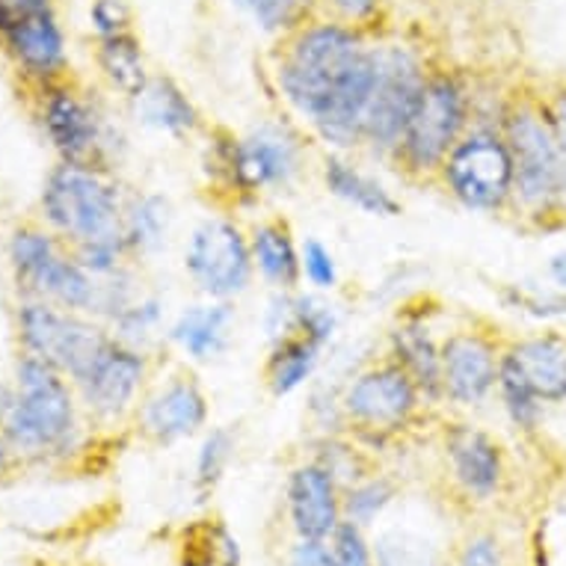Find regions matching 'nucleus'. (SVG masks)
Masks as SVG:
<instances>
[{"label": "nucleus", "mask_w": 566, "mask_h": 566, "mask_svg": "<svg viewBox=\"0 0 566 566\" xmlns=\"http://www.w3.org/2000/svg\"><path fill=\"white\" fill-rule=\"evenodd\" d=\"M306 139L291 122H261L247 134H214L205 149L208 185L234 205L289 190L306 169Z\"/></svg>", "instance_id": "nucleus-4"}, {"label": "nucleus", "mask_w": 566, "mask_h": 566, "mask_svg": "<svg viewBox=\"0 0 566 566\" xmlns=\"http://www.w3.org/2000/svg\"><path fill=\"white\" fill-rule=\"evenodd\" d=\"M128 104L139 125L158 130V134H167V137L185 139L193 137L196 130L202 128V113H199V107L181 90V84L172 81L169 75H151L146 90Z\"/></svg>", "instance_id": "nucleus-24"}, {"label": "nucleus", "mask_w": 566, "mask_h": 566, "mask_svg": "<svg viewBox=\"0 0 566 566\" xmlns=\"http://www.w3.org/2000/svg\"><path fill=\"white\" fill-rule=\"evenodd\" d=\"M513 158V208L534 226L566 220V169L546 95H511L499 122Z\"/></svg>", "instance_id": "nucleus-3"}, {"label": "nucleus", "mask_w": 566, "mask_h": 566, "mask_svg": "<svg viewBox=\"0 0 566 566\" xmlns=\"http://www.w3.org/2000/svg\"><path fill=\"white\" fill-rule=\"evenodd\" d=\"M185 273L205 300H234L252 289L250 232L234 217L211 214L190 229L185 241Z\"/></svg>", "instance_id": "nucleus-11"}, {"label": "nucleus", "mask_w": 566, "mask_h": 566, "mask_svg": "<svg viewBox=\"0 0 566 566\" xmlns=\"http://www.w3.org/2000/svg\"><path fill=\"white\" fill-rule=\"evenodd\" d=\"M81 398L75 382L54 365L21 353L12 389H0V418L12 457L45 463L81 446Z\"/></svg>", "instance_id": "nucleus-2"}, {"label": "nucleus", "mask_w": 566, "mask_h": 566, "mask_svg": "<svg viewBox=\"0 0 566 566\" xmlns=\"http://www.w3.org/2000/svg\"><path fill=\"white\" fill-rule=\"evenodd\" d=\"M65 247L51 229H39V226H24L12 234L10 241V264L15 285H19L21 297L36 300L42 282L48 279L51 268L65 255Z\"/></svg>", "instance_id": "nucleus-28"}, {"label": "nucleus", "mask_w": 566, "mask_h": 566, "mask_svg": "<svg viewBox=\"0 0 566 566\" xmlns=\"http://www.w3.org/2000/svg\"><path fill=\"white\" fill-rule=\"evenodd\" d=\"M380 36L317 15L279 39L273 84L291 116L329 151L363 149L365 113L377 84Z\"/></svg>", "instance_id": "nucleus-1"}, {"label": "nucleus", "mask_w": 566, "mask_h": 566, "mask_svg": "<svg viewBox=\"0 0 566 566\" xmlns=\"http://www.w3.org/2000/svg\"><path fill=\"white\" fill-rule=\"evenodd\" d=\"M250 250L255 276L273 291H297L303 285L300 243L285 217L259 220L250 229Z\"/></svg>", "instance_id": "nucleus-23"}, {"label": "nucleus", "mask_w": 566, "mask_h": 566, "mask_svg": "<svg viewBox=\"0 0 566 566\" xmlns=\"http://www.w3.org/2000/svg\"><path fill=\"white\" fill-rule=\"evenodd\" d=\"M439 181L457 205L474 214L513 208V158L499 122H474L439 169Z\"/></svg>", "instance_id": "nucleus-7"}, {"label": "nucleus", "mask_w": 566, "mask_h": 566, "mask_svg": "<svg viewBox=\"0 0 566 566\" xmlns=\"http://www.w3.org/2000/svg\"><path fill=\"white\" fill-rule=\"evenodd\" d=\"M424 403L416 380L389 356L353 371L342 386L347 433L368 446L386 442L407 428Z\"/></svg>", "instance_id": "nucleus-9"}, {"label": "nucleus", "mask_w": 566, "mask_h": 566, "mask_svg": "<svg viewBox=\"0 0 566 566\" xmlns=\"http://www.w3.org/2000/svg\"><path fill=\"white\" fill-rule=\"evenodd\" d=\"M546 102H548V113H552V122H555L557 146H560V158H564V169H566V84L557 86L552 95H546Z\"/></svg>", "instance_id": "nucleus-44"}, {"label": "nucleus", "mask_w": 566, "mask_h": 566, "mask_svg": "<svg viewBox=\"0 0 566 566\" xmlns=\"http://www.w3.org/2000/svg\"><path fill=\"white\" fill-rule=\"evenodd\" d=\"M178 566H241V543L220 520H199L181 537Z\"/></svg>", "instance_id": "nucleus-29"}, {"label": "nucleus", "mask_w": 566, "mask_h": 566, "mask_svg": "<svg viewBox=\"0 0 566 566\" xmlns=\"http://www.w3.org/2000/svg\"><path fill=\"white\" fill-rule=\"evenodd\" d=\"M234 451H238V437H234L232 428L205 430L193 463V490L199 495V502L220 486Z\"/></svg>", "instance_id": "nucleus-33"}, {"label": "nucleus", "mask_w": 566, "mask_h": 566, "mask_svg": "<svg viewBox=\"0 0 566 566\" xmlns=\"http://www.w3.org/2000/svg\"><path fill=\"white\" fill-rule=\"evenodd\" d=\"M546 276L552 289L564 291L566 294V250L555 252V255L546 261Z\"/></svg>", "instance_id": "nucleus-45"}, {"label": "nucleus", "mask_w": 566, "mask_h": 566, "mask_svg": "<svg viewBox=\"0 0 566 566\" xmlns=\"http://www.w3.org/2000/svg\"><path fill=\"white\" fill-rule=\"evenodd\" d=\"M125 199L113 169L60 160L42 187V220L65 247L122 241Z\"/></svg>", "instance_id": "nucleus-5"}, {"label": "nucleus", "mask_w": 566, "mask_h": 566, "mask_svg": "<svg viewBox=\"0 0 566 566\" xmlns=\"http://www.w3.org/2000/svg\"><path fill=\"white\" fill-rule=\"evenodd\" d=\"M270 39H285L321 15V0H232Z\"/></svg>", "instance_id": "nucleus-30"}, {"label": "nucleus", "mask_w": 566, "mask_h": 566, "mask_svg": "<svg viewBox=\"0 0 566 566\" xmlns=\"http://www.w3.org/2000/svg\"><path fill=\"white\" fill-rule=\"evenodd\" d=\"M238 308L229 300H202L185 306L169 324L167 342L176 347L185 363L211 365L220 363L234 344Z\"/></svg>", "instance_id": "nucleus-19"}, {"label": "nucleus", "mask_w": 566, "mask_h": 566, "mask_svg": "<svg viewBox=\"0 0 566 566\" xmlns=\"http://www.w3.org/2000/svg\"><path fill=\"white\" fill-rule=\"evenodd\" d=\"M377 566H442V552L433 539L409 528H386L371 543Z\"/></svg>", "instance_id": "nucleus-32"}, {"label": "nucleus", "mask_w": 566, "mask_h": 566, "mask_svg": "<svg viewBox=\"0 0 566 566\" xmlns=\"http://www.w3.org/2000/svg\"><path fill=\"white\" fill-rule=\"evenodd\" d=\"M300 268H303V282L308 291H317V294H333L342 282L335 252L317 238H306L300 243Z\"/></svg>", "instance_id": "nucleus-38"}, {"label": "nucleus", "mask_w": 566, "mask_h": 566, "mask_svg": "<svg viewBox=\"0 0 566 566\" xmlns=\"http://www.w3.org/2000/svg\"><path fill=\"white\" fill-rule=\"evenodd\" d=\"M90 28L95 39L119 36L134 30V12L128 0H93L90 3Z\"/></svg>", "instance_id": "nucleus-41"}, {"label": "nucleus", "mask_w": 566, "mask_h": 566, "mask_svg": "<svg viewBox=\"0 0 566 566\" xmlns=\"http://www.w3.org/2000/svg\"><path fill=\"white\" fill-rule=\"evenodd\" d=\"M446 457L457 486L478 502H490L502 490L504 451L492 433L474 424H451L446 430Z\"/></svg>", "instance_id": "nucleus-20"}, {"label": "nucleus", "mask_w": 566, "mask_h": 566, "mask_svg": "<svg viewBox=\"0 0 566 566\" xmlns=\"http://www.w3.org/2000/svg\"><path fill=\"white\" fill-rule=\"evenodd\" d=\"M321 344L300 333H289L270 342L268 359H264V386L273 398H291L303 386L315 380L324 363Z\"/></svg>", "instance_id": "nucleus-25"}, {"label": "nucleus", "mask_w": 566, "mask_h": 566, "mask_svg": "<svg viewBox=\"0 0 566 566\" xmlns=\"http://www.w3.org/2000/svg\"><path fill=\"white\" fill-rule=\"evenodd\" d=\"M315 463H321L326 472L333 474L335 481L342 483V490H347L350 483L363 481L368 472V460H365L363 448L347 439V433H329L321 437L317 442V454L312 457Z\"/></svg>", "instance_id": "nucleus-37"}, {"label": "nucleus", "mask_w": 566, "mask_h": 566, "mask_svg": "<svg viewBox=\"0 0 566 566\" xmlns=\"http://www.w3.org/2000/svg\"><path fill=\"white\" fill-rule=\"evenodd\" d=\"M39 122L51 149L65 164L113 169L116 130L104 119L102 107L69 81L42 86L39 93Z\"/></svg>", "instance_id": "nucleus-12"}, {"label": "nucleus", "mask_w": 566, "mask_h": 566, "mask_svg": "<svg viewBox=\"0 0 566 566\" xmlns=\"http://www.w3.org/2000/svg\"><path fill=\"white\" fill-rule=\"evenodd\" d=\"M151 359L149 353L134 344L119 342L113 335L104 344V350L86 368L84 377L75 380L81 407L102 424L122 421L130 412H137L139 400L149 389Z\"/></svg>", "instance_id": "nucleus-13"}, {"label": "nucleus", "mask_w": 566, "mask_h": 566, "mask_svg": "<svg viewBox=\"0 0 566 566\" xmlns=\"http://www.w3.org/2000/svg\"><path fill=\"white\" fill-rule=\"evenodd\" d=\"M164 315H167V303L164 300L151 297V294H137L128 306H122L107 321V329L119 342L134 344V347H146V342L158 335L160 324H164Z\"/></svg>", "instance_id": "nucleus-34"}, {"label": "nucleus", "mask_w": 566, "mask_h": 566, "mask_svg": "<svg viewBox=\"0 0 566 566\" xmlns=\"http://www.w3.org/2000/svg\"><path fill=\"white\" fill-rule=\"evenodd\" d=\"M474 125V95L463 75L430 65L428 84L391 164L407 178H437L446 158Z\"/></svg>", "instance_id": "nucleus-6"}, {"label": "nucleus", "mask_w": 566, "mask_h": 566, "mask_svg": "<svg viewBox=\"0 0 566 566\" xmlns=\"http://www.w3.org/2000/svg\"><path fill=\"white\" fill-rule=\"evenodd\" d=\"M19 72L39 86L56 84L69 72V39L56 15L54 0H36L21 12L15 24L0 39Z\"/></svg>", "instance_id": "nucleus-17"}, {"label": "nucleus", "mask_w": 566, "mask_h": 566, "mask_svg": "<svg viewBox=\"0 0 566 566\" xmlns=\"http://www.w3.org/2000/svg\"><path fill=\"white\" fill-rule=\"evenodd\" d=\"M95 65L102 72L104 84L111 86L113 93H119L125 102H134L151 77L149 60L134 30L119 36L95 39Z\"/></svg>", "instance_id": "nucleus-27"}, {"label": "nucleus", "mask_w": 566, "mask_h": 566, "mask_svg": "<svg viewBox=\"0 0 566 566\" xmlns=\"http://www.w3.org/2000/svg\"><path fill=\"white\" fill-rule=\"evenodd\" d=\"M395 483L389 478H380V474H365L363 481L350 483L344 490V520L356 522L359 528H368L374 522L380 520L382 513L389 511L391 502H395Z\"/></svg>", "instance_id": "nucleus-35"}, {"label": "nucleus", "mask_w": 566, "mask_h": 566, "mask_svg": "<svg viewBox=\"0 0 566 566\" xmlns=\"http://www.w3.org/2000/svg\"><path fill=\"white\" fill-rule=\"evenodd\" d=\"M321 15L377 33L386 15V0H321Z\"/></svg>", "instance_id": "nucleus-39"}, {"label": "nucleus", "mask_w": 566, "mask_h": 566, "mask_svg": "<svg viewBox=\"0 0 566 566\" xmlns=\"http://www.w3.org/2000/svg\"><path fill=\"white\" fill-rule=\"evenodd\" d=\"M502 303L516 315L531 321H564L566 317V294L552 285H534V282H511L502 289Z\"/></svg>", "instance_id": "nucleus-36"}, {"label": "nucleus", "mask_w": 566, "mask_h": 566, "mask_svg": "<svg viewBox=\"0 0 566 566\" xmlns=\"http://www.w3.org/2000/svg\"><path fill=\"white\" fill-rule=\"evenodd\" d=\"M172 226L169 199L160 193H128L125 214H122V243L130 261L151 259L164 250Z\"/></svg>", "instance_id": "nucleus-26"}, {"label": "nucleus", "mask_w": 566, "mask_h": 566, "mask_svg": "<svg viewBox=\"0 0 566 566\" xmlns=\"http://www.w3.org/2000/svg\"><path fill=\"white\" fill-rule=\"evenodd\" d=\"M457 566H507L502 539L495 537V534H474L460 548Z\"/></svg>", "instance_id": "nucleus-42"}, {"label": "nucleus", "mask_w": 566, "mask_h": 566, "mask_svg": "<svg viewBox=\"0 0 566 566\" xmlns=\"http://www.w3.org/2000/svg\"><path fill=\"white\" fill-rule=\"evenodd\" d=\"M289 566H335L329 539H300L291 546Z\"/></svg>", "instance_id": "nucleus-43"}, {"label": "nucleus", "mask_w": 566, "mask_h": 566, "mask_svg": "<svg viewBox=\"0 0 566 566\" xmlns=\"http://www.w3.org/2000/svg\"><path fill=\"white\" fill-rule=\"evenodd\" d=\"M335 555V566H377L374 564L371 539L365 537V528L356 522L344 520L329 539Z\"/></svg>", "instance_id": "nucleus-40"}, {"label": "nucleus", "mask_w": 566, "mask_h": 566, "mask_svg": "<svg viewBox=\"0 0 566 566\" xmlns=\"http://www.w3.org/2000/svg\"><path fill=\"white\" fill-rule=\"evenodd\" d=\"M342 329V315L326 294L317 291H291L289 297V333H300L321 347H329ZM285 333V335H289Z\"/></svg>", "instance_id": "nucleus-31"}, {"label": "nucleus", "mask_w": 566, "mask_h": 566, "mask_svg": "<svg viewBox=\"0 0 566 566\" xmlns=\"http://www.w3.org/2000/svg\"><path fill=\"white\" fill-rule=\"evenodd\" d=\"M321 181H324L326 193L356 208L359 214L389 220L403 211L398 196L391 193L380 178L365 172L356 160L347 158V151H329L321 160Z\"/></svg>", "instance_id": "nucleus-21"}, {"label": "nucleus", "mask_w": 566, "mask_h": 566, "mask_svg": "<svg viewBox=\"0 0 566 566\" xmlns=\"http://www.w3.org/2000/svg\"><path fill=\"white\" fill-rule=\"evenodd\" d=\"M10 460H12V451H10V442H7V433H3V418H0V474L10 469Z\"/></svg>", "instance_id": "nucleus-46"}, {"label": "nucleus", "mask_w": 566, "mask_h": 566, "mask_svg": "<svg viewBox=\"0 0 566 566\" xmlns=\"http://www.w3.org/2000/svg\"><path fill=\"white\" fill-rule=\"evenodd\" d=\"M439 347L428 317L403 315L389 333V359L416 380L428 403H442V380H439Z\"/></svg>", "instance_id": "nucleus-22"}, {"label": "nucleus", "mask_w": 566, "mask_h": 566, "mask_svg": "<svg viewBox=\"0 0 566 566\" xmlns=\"http://www.w3.org/2000/svg\"><path fill=\"white\" fill-rule=\"evenodd\" d=\"M504 344L483 329H454L439 347L442 400L454 407H481L499 391Z\"/></svg>", "instance_id": "nucleus-15"}, {"label": "nucleus", "mask_w": 566, "mask_h": 566, "mask_svg": "<svg viewBox=\"0 0 566 566\" xmlns=\"http://www.w3.org/2000/svg\"><path fill=\"white\" fill-rule=\"evenodd\" d=\"M499 386L525 391L543 407L566 403V333L546 329L504 344Z\"/></svg>", "instance_id": "nucleus-16"}, {"label": "nucleus", "mask_w": 566, "mask_h": 566, "mask_svg": "<svg viewBox=\"0 0 566 566\" xmlns=\"http://www.w3.org/2000/svg\"><path fill=\"white\" fill-rule=\"evenodd\" d=\"M377 56H380V65H377V84H374L368 113H365L363 151L391 164L403 139V130L421 102L430 65L418 48L407 42H389V39H380Z\"/></svg>", "instance_id": "nucleus-8"}, {"label": "nucleus", "mask_w": 566, "mask_h": 566, "mask_svg": "<svg viewBox=\"0 0 566 566\" xmlns=\"http://www.w3.org/2000/svg\"><path fill=\"white\" fill-rule=\"evenodd\" d=\"M134 416H137L139 433L149 442L178 446L185 439L205 433L211 403L199 377L190 368H178L146 389Z\"/></svg>", "instance_id": "nucleus-14"}, {"label": "nucleus", "mask_w": 566, "mask_h": 566, "mask_svg": "<svg viewBox=\"0 0 566 566\" xmlns=\"http://www.w3.org/2000/svg\"><path fill=\"white\" fill-rule=\"evenodd\" d=\"M342 483L315 460L291 469L285 499H289L291 528L300 539H333L344 522Z\"/></svg>", "instance_id": "nucleus-18"}, {"label": "nucleus", "mask_w": 566, "mask_h": 566, "mask_svg": "<svg viewBox=\"0 0 566 566\" xmlns=\"http://www.w3.org/2000/svg\"><path fill=\"white\" fill-rule=\"evenodd\" d=\"M21 353L54 365L75 382L93 365V359L111 342L113 333L93 315L69 312L45 300H21L19 306Z\"/></svg>", "instance_id": "nucleus-10"}]
</instances>
